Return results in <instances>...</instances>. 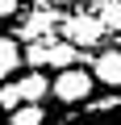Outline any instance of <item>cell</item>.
Returning a JSON list of instances; mask_svg holds the SVG:
<instances>
[{
	"label": "cell",
	"mask_w": 121,
	"mask_h": 125,
	"mask_svg": "<svg viewBox=\"0 0 121 125\" xmlns=\"http://www.w3.org/2000/svg\"><path fill=\"white\" fill-rule=\"evenodd\" d=\"M54 125H121V96H109V100H84V108L63 113Z\"/></svg>",
	"instance_id": "obj_1"
},
{
	"label": "cell",
	"mask_w": 121,
	"mask_h": 125,
	"mask_svg": "<svg viewBox=\"0 0 121 125\" xmlns=\"http://www.w3.org/2000/svg\"><path fill=\"white\" fill-rule=\"evenodd\" d=\"M92 83H96V75H88L84 67H63L50 79V96L63 100V104H84L92 96Z\"/></svg>",
	"instance_id": "obj_2"
},
{
	"label": "cell",
	"mask_w": 121,
	"mask_h": 125,
	"mask_svg": "<svg viewBox=\"0 0 121 125\" xmlns=\"http://www.w3.org/2000/svg\"><path fill=\"white\" fill-rule=\"evenodd\" d=\"M63 38L67 42H75L79 50H88V46H96L100 38H104V21L96 17V13H71V17H63Z\"/></svg>",
	"instance_id": "obj_3"
},
{
	"label": "cell",
	"mask_w": 121,
	"mask_h": 125,
	"mask_svg": "<svg viewBox=\"0 0 121 125\" xmlns=\"http://www.w3.org/2000/svg\"><path fill=\"white\" fill-rule=\"evenodd\" d=\"M54 25H63V17H58L54 9H46V4H42L33 17H25V21L17 25V42H46Z\"/></svg>",
	"instance_id": "obj_4"
},
{
	"label": "cell",
	"mask_w": 121,
	"mask_h": 125,
	"mask_svg": "<svg viewBox=\"0 0 121 125\" xmlns=\"http://www.w3.org/2000/svg\"><path fill=\"white\" fill-rule=\"evenodd\" d=\"M92 75H96L100 83H109V88L121 92V50H104V54H96Z\"/></svg>",
	"instance_id": "obj_5"
},
{
	"label": "cell",
	"mask_w": 121,
	"mask_h": 125,
	"mask_svg": "<svg viewBox=\"0 0 121 125\" xmlns=\"http://www.w3.org/2000/svg\"><path fill=\"white\" fill-rule=\"evenodd\" d=\"M17 88H21V96H25V104H42V100L50 96V79H46L42 71H29V75H25V79H21Z\"/></svg>",
	"instance_id": "obj_6"
},
{
	"label": "cell",
	"mask_w": 121,
	"mask_h": 125,
	"mask_svg": "<svg viewBox=\"0 0 121 125\" xmlns=\"http://www.w3.org/2000/svg\"><path fill=\"white\" fill-rule=\"evenodd\" d=\"M21 46H17V38H0V83H4L17 67H21Z\"/></svg>",
	"instance_id": "obj_7"
},
{
	"label": "cell",
	"mask_w": 121,
	"mask_h": 125,
	"mask_svg": "<svg viewBox=\"0 0 121 125\" xmlns=\"http://www.w3.org/2000/svg\"><path fill=\"white\" fill-rule=\"evenodd\" d=\"M9 125H46V108L42 104H21L9 113Z\"/></svg>",
	"instance_id": "obj_8"
},
{
	"label": "cell",
	"mask_w": 121,
	"mask_h": 125,
	"mask_svg": "<svg viewBox=\"0 0 121 125\" xmlns=\"http://www.w3.org/2000/svg\"><path fill=\"white\" fill-rule=\"evenodd\" d=\"M21 104H25V96H21L17 83H0V108L13 113V108H21Z\"/></svg>",
	"instance_id": "obj_9"
},
{
	"label": "cell",
	"mask_w": 121,
	"mask_h": 125,
	"mask_svg": "<svg viewBox=\"0 0 121 125\" xmlns=\"http://www.w3.org/2000/svg\"><path fill=\"white\" fill-rule=\"evenodd\" d=\"M46 42H50V38H46ZM46 42H29V46L21 50V58L29 62L33 71H42V67H46Z\"/></svg>",
	"instance_id": "obj_10"
},
{
	"label": "cell",
	"mask_w": 121,
	"mask_h": 125,
	"mask_svg": "<svg viewBox=\"0 0 121 125\" xmlns=\"http://www.w3.org/2000/svg\"><path fill=\"white\" fill-rule=\"evenodd\" d=\"M104 29H121V4H117V0H113V4H104Z\"/></svg>",
	"instance_id": "obj_11"
},
{
	"label": "cell",
	"mask_w": 121,
	"mask_h": 125,
	"mask_svg": "<svg viewBox=\"0 0 121 125\" xmlns=\"http://www.w3.org/2000/svg\"><path fill=\"white\" fill-rule=\"evenodd\" d=\"M21 9V0H0V21H4V17H13Z\"/></svg>",
	"instance_id": "obj_12"
}]
</instances>
